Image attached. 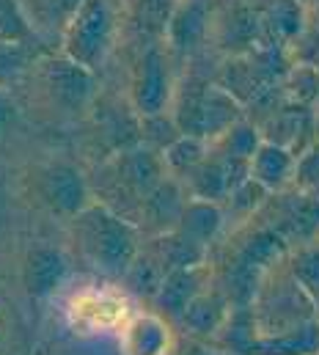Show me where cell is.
<instances>
[{"label": "cell", "mask_w": 319, "mask_h": 355, "mask_svg": "<svg viewBox=\"0 0 319 355\" xmlns=\"http://www.w3.org/2000/svg\"><path fill=\"white\" fill-rule=\"evenodd\" d=\"M229 311H232V303L226 300V295H223L215 284H209L204 292H198V295L187 303V309L179 314V320H176L173 325L182 328L184 336L212 339V336L221 331V325H223V320L229 317Z\"/></svg>", "instance_id": "cell-15"}, {"label": "cell", "mask_w": 319, "mask_h": 355, "mask_svg": "<svg viewBox=\"0 0 319 355\" xmlns=\"http://www.w3.org/2000/svg\"><path fill=\"white\" fill-rule=\"evenodd\" d=\"M69 232L80 259L99 275L116 281L124 278L144 245L141 229L99 201H91L75 218H69Z\"/></svg>", "instance_id": "cell-1"}, {"label": "cell", "mask_w": 319, "mask_h": 355, "mask_svg": "<svg viewBox=\"0 0 319 355\" xmlns=\"http://www.w3.org/2000/svg\"><path fill=\"white\" fill-rule=\"evenodd\" d=\"M17 124H19V107L11 96V91L0 89V141H6Z\"/></svg>", "instance_id": "cell-31"}, {"label": "cell", "mask_w": 319, "mask_h": 355, "mask_svg": "<svg viewBox=\"0 0 319 355\" xmlns=\"http://www.w3.org/2000/svg\"><path fill=\"white\" fill-rule=\"evenodd\" d=\"M267 201H270V193H267L259 182H253V179L248 177L245 182H239L237 187L226 196L223 209L232 212V215H239L242 220H250L259 209L267 207Z\"/></svg>", "instance_id": "cell-27"}, {"label": "cell", "mask_w": 319, "mask_h": 355, "mask_svg": "<svg viewBox=\"0 0 319 355\" xmlns=\"http://www.w3.org/2000/svg\"><path fill=\"white\" fill-rule=\"evenodd\" d=\"M314 355H319V353H314Z\"/></svg>", "instance_id": "cell-35"}, {"label": "cell", "mask_w": 319, "mask_h": 355, "mask_svg": "<svg viewBox=\"0 0 319 355\" xmlns=\"http://www.w3.org/2000/svg\"><path fill=\"white\" fill-rule=\"evenodd\" d=\"M311 11H317V14H319V6H317V8H311Z\"/></svg>", "instance_id": "cell-33"}, {"label": "cell", "mask_w": 319, "mask_h": 355, "mask_svg": "<svg viewBox=\"0 0 319 355\" xmlns=\"http://www.w3.org/2000/svg\"><path fill=\"white\" fill-rule=\"evenodd\" d=\"M78 320L91 328V331H105V328H121V322L130 317L127 311V303L124 300H107L102 295H91V297H83L78 303Z\"/></svg>", "instance_id": "cell-21"}, {"label": "cell", "mask_w": 319, "mask_h": 355, "mask_svg": "<svg viewBox=\"0 0 319 355\" xmlns=\"http://www.w3.org/2000/svg\"><path fill=\"white\" fill-rule=\"evenodd\" d=\"M212 25V0H176L165 25V47L171 55L187 58L204 47Z\"/></svg>", "instance_id": "cell-9"}, {"label": "cell", "mask_w": 319, "mask_h": 355, "mask_svg": "<svg viewBox=\"0 0 319 355\" xmlns=\"http://www.w3.org/2000/svg\"><path fill=\"white\" fill-rule=\"evenodd\" d=\"M176 0H135L132 3V25L146 42H162L165 25L171 19Z\"/></svg>", "instance_id": "cell-26"}, {"label": "cell", "mask_w": 319, "mask_h": 355, "mask_svg": "<svg viewBox=\"0 0 319 355\" xmlns=\"http://www.w3.org/2000/svg\"><path fill=\"white\" fill-rule=\"evenodd\" d=\"M0 42H36L19 0H0Z\"/></svg>", "instance_id": "cell-28"}, {"label": "cell", "mask_w": 319, "mask_h": 355, "mask_svg": "<svg viewBox=\"0 0 319 355\" xmlns=\"http://www.w3.org/2000/svg\"><path fill=\"white\" fill-rule=\"evenodd\" d=\"M25 8V17L33 28V36L39 42H61L64 28L75 17L83 0H19Z\"/></svg>", "instance_id": "cell-18"}, {"label": "cell", "mask_w": 319, "mask_h": 355, "mask_svg": "<svg viewBox=\"0 0 319 355\" xmlns=\"http://www.w3.org/2000/svg\"><path fill=\"white\" fill-rule=\"evenodd\" d=\"M286 270L292 272V278L306 289V295L319 303V240L311 243H300L295 248H289L286 254Z\"/></svg>", "instance_id": "cell-22"}, {"label": "cell", "mask_w": 319, "mask_h": 355, "mask_svg": "<svg viewBox=\"0 0 319 355\" xmlns=\"http://www.w3.org/2000/svg\"><path fill=\"white\" fill-rule=\"evenodd\" d=\"M69 275V259L64 251L53 245H36L28 251L25 265H22V284L31 297H50L55 295Z\"/></svg>", "instance_id": "cell-14"}, {"label": "cell", "mask_w": 319, "mask_h": 355, "mask_svg": "<svg viewBox=\"0 0 319 355\" xmlns=\"http://www.w3.org/2000/svg\"><path fill=\"white\" fill-rule=\"evenodd\" d=\"M319 187V138H314L295 160L292 190H317Z\"/></svg>", "instance_id": "cell-29"}, {"label": "cell", "mask_w": 319, "mask_h": 355, "mask_svg": "<svg viewBox=\"0 0 319 355\" xmlns=\"http://www.w3.org/2000/svg\"><path fill=\"white\" fill-rule=\"evenodd\" d=\"M187 201V190L182 187V182L173 177L160 179L157 184L146 193V198L141 201L138 209V229L141 234L146 232L149 237L173 232L179 223V215L184 209Z\"/></svg>", "instance_id": "cell-12"}, {"label": "cell", "mask_w": 319, "mask_h": 355, "mask_svg": "<svg viewBox=\"0 0 319 355\" xmlns=\"http://www.w3.org/2000/svg\"><path fill=\"white\" fill-rule=\"evenodd\" d=\"M250 309H253V320H256V334L259 336L284 334V331H292V328H298V325H303V322L317 317L314 300L292 278L289 270L278 272V265L264 275Z\"/></svg>", "instance_id": "cell-5"}, {"label": "cell", "mask_w": 319, "mask_h": 355, "mask_svg": "<svg viewBox=\"0 0 319 355\" xmlns=\"http://www.w3.org/2000/svg\"><path fill=\"white\" fill-rule=\"evenodd\" d=\"M209 284H212V265H209V262L168 270V272L162 275L160 286L155 289V295H152L155 311L173 325V322L179 320V314L187 309V303H190L198 292H204Z\"/></svg>", "instance_id": "cell-10"}, {"label": "cell", "mask_w": 319, "mask_h": 355, "mask_svg": "<svg viewBox=\"0 0 319 355\" xmlns=\"http://www.w3.org/2000/svg\"><path fill=\"white\" fill-rule=\"evenodd\" d=\"M36 193L42 204L61 218H75L80 209H85L94 201L91 182L83 177V171L69 163H53L44 166L36 179Z\"/></svg>", "instance_id": "cell-8"}, {"label": "cell", "mask_w": 319, "mask_h": 355, "mask_svg": "<svg viewBox=\"0 0 319 355\" xmlns=\"http://www.w3.org/2000/svg\"><path fill=\"white\" fill-rule=\"evenodd\" d=\"M168 113L182 135H193L207 144L221 138L234 121L248 116V110L229 91L207 78H184L176 83Z\"/></svg>", "instance_id": "cell-2"}, {"label": "cell", "mask_w": 319, "mask_h": 355, "mask_svg": "<svg viewBox=\"0 0 319 355\" xmlns=\"http://www.w3.org/2000/svg\"><path fill=\"white\" fill-rule=\"evenodd\" d=\"M173 325L157 311L130 314L119 328L121 355H168L173 347Z\"/></svg>", "instance_id": "cell-11"}, {"label": "cell", "mask_w": 319, "mask_h": 355, "mask_svg": "<svg viewBox=\"0 0 319 355\" xmlns=\"http://www.w3.org/2000/svg\"><path fill=\"white\" fill-rule=\"evenodd\" d=\"M155 259L160 262V267L168 272V270H176V267H190V265H201L207 262V248L196 245L193 240H187L184 234H179L176 229L173 232H165V234H155L146 240L144 245Z\"/></svg>", "instance_id": "cell-19"}, {"label": "cell", "mask_w": 319, "mask_h": 355, "mask_svg": "<svg viewBox=\"0 0 319 355\" xmlns=\"http://www.w3.org/2000/svg\"><path fill=\"white\" fill-rule=\"evenodd\" d=\"M119 39V8L113 0H83L61 33L58 53L96 72Z\"/></svg>", "instance_id": "cell-4"}, {"label": "cell", "mask_w": 319, "mask_h": 355, "mask_svg": "<svg viewBox=\"0 0 319 355\" xmlns=\"http://www.w3.org/2000/svg\"><path fill=\"white\" fill-rule=\"evenodd\" d=\"M319 353V317L270 336H253L242 355H314Z\"/></svg>", "instance_id": "cell-17"}, {"label": "cell", "mask_w": 319, "mask_h": 355, "mask_svg": "<svg viewBox=\"0 0 319 355\" xmlns=\"http://www.w3.org/2000/svg\"><path fill=\"white\" fill-rule=\"evenodd\" d=\"M168 355H226L218 345H209L207 339H196V336H182L173 339V347Z\"/></svg>", "instance_id": "cell-30"}, {"label": "cell", "mask_w": 319, "mask_h": 355, "mask_svg": "<svg viewBox=\"0 0 319 355\" xmlns=\"http://www.w3.org/2000/svg\"><path fill=\"white\" fill-rule=\"evenodd\" d=\"M33 64H36L33 44H28V42H0V89L11 91L17 83H22Z\"/></svg>", "instance_id": "cell-25"}, {"label": "cell", "mask_w": 319, "mask_h": 355, "mask_svg": "<svg viewBox=\"0 0 319 355\" xmlns=\"http://www.w3.org/2000/svg\"><path fill=\"white\" fill-rule=\"evenodd\" d=\"M223 229H226V209H223V204L187 196L184 209H182L179 223H176L179 234H184L187 240H193L196 245L209 251V245L221 237Z\"/></svg>", "instance_id": "cell-16"}, {"label": "cell", "mask_w": 319, "mask_h": 355, "mask_svg": "<svg viewBox=\"0 0 319 355\" xmlns=\"http://www.w3.org/2000/svg\"><path fill=\"white\" fill-rule=\"evenodd\" d=\"M33 67H36L39 83L44 86L47 96L58 107H64V110H83V107L91 105L94 91H96V80H94L91 69L75 64L64 53L44 55Z\"/></svg>", "instance_id": "cell-7"}, {"label": "cell", "mask_w": 319, "mask_h": 355, "mask_svg": "<svg viewBox=\"0 0 319 355\" xmlns=\"http://www.w3.org/2000/svg\"><path fill=\"white\" fill-rule=\"evenodd\" d=\"M295 160H298V155L292 149L261 138V144L256 146V152L248 160V177L259 182L270 196L286 193V190H292Z\"/></svg>", "instance_id": "cell-13"}, {"label": "cell", "mask_w": 319, "mask_h": 355, "mask_svg": "<svg viewBox=\"0 0 319 355\" xmlns=\"http://www.w3.org/2000/svg\"><path fill=\"white\" fill-rule=\"evenodd\" d=\"M207 152H209V144H207V141L193 138V135H179V138H173L160 155H162V163H165L168 177L182 182V179L187 177V174L204 160Z\"/></svg>", "instance_id": "cell-20"}, {"label": "cell", "mask_w": 319, "mask_h": 355, "mask_svg": "<svg viewBox=\"0 0 319 355\" xmlns=\"http://www.w3.org/2000/svg\"><path fill=\"white\" fill-rule=\"evenodd\" d=\"M165 42H146L141 44L132 69H130V105L132 110L144 116L165 113L173 99V64Z\"/></svg>", "instance_id": "cell-6"}, {"label": "cell", "mask_w": 319, "mask_h": 355, "mask_svg": "<svg viewBox=\"0 0 319 355\" xmlns=\"http://www.w3.org/2000/svg\"><path fill=\"white\" fill-rule=\"evenodd\" d=\"M168 177L162 155L146 144H132L127 149L113 152V157L102 168V198L99 204H107L110 198H119L116 207L119 215L132 220L138 226V209L146 193L157 184L160 179Z\"/></svg>", "instance_id": "cell-3"}, {"label": "cell", "mask_w": 319, "mask_h": 355, "mask_svg": "<svg viewBox=\"0 0 319 355\" xmlns=\"http://www.w3.org/2000/svg\"><path fill=\"white\" fill-rule=\"evenodd\" d=\"M284 99L286 102H298V105H309L317 107L319 102V67L314 64H303V61H292V67L286 69L284 80Z\"/></svg>", "instance_id": "cell-23"}, {"label": "cell", "mask_w": 319, "mask_h": 355, "mask_svg": "<svg viewBox=\"0 0 319 355\" xmlns=\"http://www.w3.org/2000/svg\"><path fill=\"white\" fill-rule=\"evenodd\" d=\"M261 144V132L259 124L250 121V116L234 121L221 138L212 141V149L226 155V157H237V160H250V155L256 152V146Z\"/></svg>", "instance_id": "cell-24"}, {"label": "cell", "mask_w": 319, "mask_h": 355, "mask_svg": "<svg viewBox=\"0 0 319 355\" xmlns=\"http://www.w3.org/2000/svg\"><path fill=\"white\" fill-rule=\"evenodd\" d=\"M303 6L311 11V8H317V6H319V0H303Z\"/></svg>", "instance_id": "cell-32"}, {"label": "cell", "mask_w": 319, "mask_h": 355, "mask_svg": "<svg viewBox=\"0 0 319 355\" xmlns=\"http://www.w3.org/2000/svg\"><path fill=\"white\" fill-rule=\"evenodd\" d=\"M317 317H319V303H317Z\"/></svg>", "instance_id": "cell-34"}]
</instances>
